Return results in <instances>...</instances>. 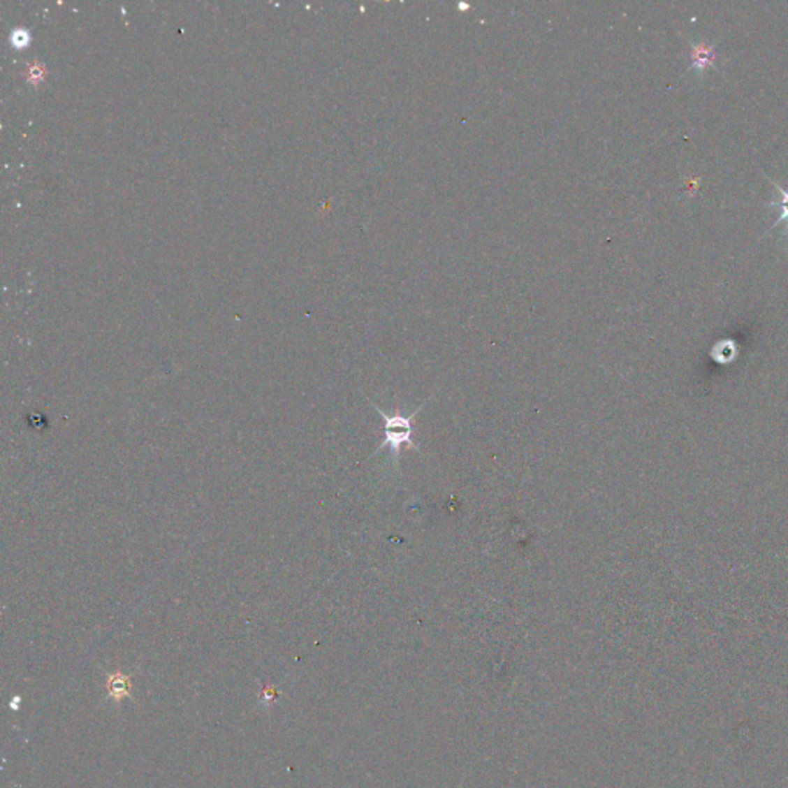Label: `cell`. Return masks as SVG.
<instances>
[{"label": "cell", "instance_id": "6da1fadb", "mask_svg": "<svg viewBox=\"0 0 788 788\" xmlns=\"http://www.w3.org/2000/svg\"><path fill=\"white\" fill-rule=\"evenodd\" d=\"M370 404L374 407V410L381 414V418L384 419V442L377 446V450L374 451V454L381 453L382 450L388 448L391 456L394 459H399V454H400V448H402L404 445L411 446L416 451H419V446L413 441V435H414V419L418 418L419 411L422 410L423 407L427 405V400L423 402L422 405L418 407V410H416L413 414H388L385 413L384 410H381L373 400H370Z\"/></svg>", "mask_w": 788, "mask_h": 788}, {"label": "cell", "instance_id": "7a4b0ae2", "mask_svg": "<svg viewBox=\"0 0 788 788\" xmlns=\"http://www.w3.org/2000/svg\"><path fill=\"white\" fill-rule=\"evenodd\" d=\"M690 59H692L690 68H698L701 71L706 66H715V59H716L715 47L708 42L692 43L690 45Z\"/></svg>", "mask_w": 788, "mask_h": 788}, {"label": "cell", "instance_id": "3957f363", "mask_svg": "<svg viewBox=\"0 0 788 788\" xmlns=\"http://www.w3.org/2000/svg\"><path fill=\"white\" fill-rule=\"evenodd\" d=\"M130 679L124 674H112L108 679V694L115 699H122L130 693Z\"/></svg>", "mask_w": 788, "mask_h": 788}, {"label": "cell", "instance_id": "277c9868", "mask_svg": "<svg viewBox=\"0 0 788 788\" xmlns=\"http://www.w3.org/2000/svg\"><path fill=\"white\" fill-rule=\"evenodd\" d=\"M767 177H768V176H767ZM768 179H770V177H768ZM770 180L773 182V185H775V188L779 189L780 194H782V200H780V202H776V200H775V202H770V203H768V205L778 207V208H780V211H782V213H780V216L778 217V221H776L775 224H773L771 228H775V226L779 225L780 222H787V230H788V188H782V187H780V185L778 184V182H775L773 179H770Z\"/></svg>", "mask_w": 788, "mask_h": 788}, {"label": "cell", "instance_id": "5b68a950", "mask_svg": "<svg viewBox=\"0 0 788 788\" xmlns=\"http://www.w3.org/2000/svg\"><path fill=\"white\" fill-rule=\"evenodd\" d=\"M11 42L16 47H24V45L28 43V33L24 31V29H17L16 33L11 34Z\"/></svg>", "mask_w": 788, "mask_h": 788}]
</instances>
